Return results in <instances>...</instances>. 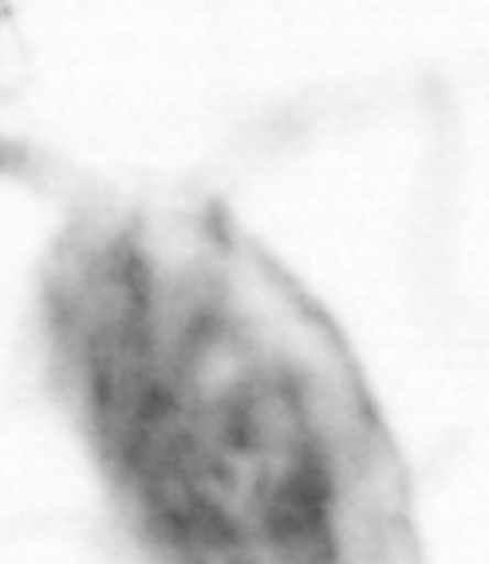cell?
<instances>
[{
    "label": "cell",
    "instance_id": "cell-1",
    "mask_svg": "<svg viewBox=\"0 0 489 564\" xmlns=\"http://www.w3.org/2000/svg\"><path fill=\"white\" fill-rule=\"evenodd\" d=\"M44 376L139 564H426L348 336L214 202L91 209L40 276Z\"/></svg>",
    "mask_w": 489,
    "mask_h": 564
}]
</instances>
